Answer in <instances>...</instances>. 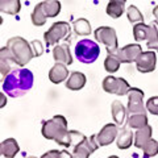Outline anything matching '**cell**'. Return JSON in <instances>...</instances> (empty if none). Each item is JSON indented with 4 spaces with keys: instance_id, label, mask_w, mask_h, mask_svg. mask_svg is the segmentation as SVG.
<instances>
[{
    "instance_id": "cell-6",
    "label": "cell",
    "mask_w": 158,
    "mask_h": 158,
    "mask_svg": "<svg viewBox=\"0 0 158 158\" xmlns=\"http://www.w3.org/2000/svg\"><path fill=\"white\" fill-rule=\"evenodd\" d=\"M103 90L108 94H115L118 96L128 95L131 87L124 78H115V77H106L103 81Z\"/></svg>"
},
{
    "instance_id": "cell-24",
    "label": "cell",
    "mask_w": 158,
    "mask_h": 158,
    "mask_svg": "<svg viewBox=\"0 0 158 158\" xmlns=\"http://www.w3.org/2000/svg\"><path fill=\"white\" fill-rule=\"evenodd\" d=\"M149 29L150 25H145L144 23H137L133 27V37L136 41L141 42V41H148V36H149Z\"/></svg>"
},
{
    "instance_id": "cell-10",
    "label": "cell",
    "mask_w": 158,
    "mask_h": 158,
    "mask_svg": "<svg viewBox=\"0 0 158 158\" xmlns=\"http://www.w3.org/2000/svg\"><path fill=\"white\" fill-rule=\"evenodd\" d=\"M128 116L133 113H146L144 107V92L140 88H131L128 92Z\"/></svg>"
},
{
    "instance_id": "cell-22",
    "label": "cell",
    "mask_w": 158,
    "mask_h": 158,
    "mask_svg": "<svg viewBox=\"0 0 158 158\" xmlns=\"http://www.w3.org/2000/svg\"><path fill=\"white\" fill-rule=\"evenodd\" d=\"M40 4H41L44 12L46 13L48 17H56L61 12V3L58 0H46V2H42Z\"/></svg>"
},
{
    "instance_id": "cell-18",
    "label": "cell",
    "mask_w": 158,
    "mask_h": 158,
    "mask_svg": "<svg viewBox=\"0 0 158 158\" xmlns=\"http://www.w3.org/2000/svg\"><path fill=\"white\" fill-rule=\"evenodd\" d=\"M86 82H87V78H86L85 74L81 73V71H75L67 79L66 87L71 91H78V90H82V88L85 87Z\"/></svg>"
},
{
    "instance_id": "cell-31",
    "label": "cell",
    "mask_w": 158,
    "mask_h": 158,
    "mask_svg": "<svg viewBox=\"0 0 158 158\" xmlns=\"http://www.w3.org/2000/svg\"><path fill=\"white\" fill-rule=\"evenodd\" d=\"M146 110L152 115L158 116V96H153L146 102Z\"/></svg>"
},
{
    "instance_id": "cell-32",
    "label": "cell",
    "mask_w": 158,
    "mask_h": 158,
    "mask_svg": "<svg viewBox=\"0 0 158 158\" xmlns=\"http://www.w3.org/2000/svg\"><path fill=\"white\" fill-rule=\"evenodd\" d=\"M44 158H71L73 154H70V153H67V152H58V150H50V152H48L45 153V154L42 156Z\"/></svg>"
},
{
    "instance_id": "cell-21",
    "label": "cell",
    "mask_w": 158,
    "mask_h": 158,
    "mask_svg": "<svg viewBox=\"0 0 158 158\" xmlns=\"http://www.w3.org/2000/svg\"><path fill=\"white\" fill-rule=\"evenodd\" d=\"M21 9L20 0H0V11L8 15H17Z\"/></svg>"
},
{
    "instance_id": "cell-30",
    "label": "cell",
    "mask_w": 158,
    "mask_h": 158,
    "mask_svg": "<svg viewBox=\"0 0 158 158\" xmlns=\"http://www.w3.org/2000/svg\"><path fill=\"white\" fill-rule=\"evenodd\" d=\"M144 157H154L158 154V141L150 140L148 141V144L144 146Z\"/></svg>"
},
{
    "instance_id": "cell-5",
    "label": "cell",
    "mask_w": 158,
    "mask_h": 158,
    "mask_svg": "<svg viewBox=\"0 0 158 158\" xmlns=\"http://www.w3.org/2000/svg\"><path fill=\"white\" fill-rule=\"evenodd\" d=\"M70 32H71L70 24H67L65 21H58V23H54L50 27V29L44 34V40H45L48 46L57 45L62 40L70 38Z\"/></svg>"
},
{
    "instance_id": "cell-26",
    "label": "cell",
    "mask_w": 158,
    "mask_h": 158,
    "mask_svg": "<svg viewBox=\"0 0 158 158\" xmlns=\"http://www.w3.org/2000/svg\"><path fill=\"white\" fill-rule=\"evenodd\" d=\"M49 17L46 16V13L44 12V9L41 7V4H37L36 7H34V11L32 13V23L34 27H42L44 24L46 23V20Z\"/></svg>"
},
{
    "instance_id": "cell-17",
    "label": "cell",
    "mask_w": 158,
    "mask_h": 158,
    "mask_svg": "<svg viewBox=\"0 0 158 158\" xmlns=\"http://www.w3.org/2000/svg\"><path fill=\"white\" fill-rule=\"evenodd\" d=\"M152 138V127L148 124L145 127L140 128V129H137L136 135H135V146L138 148V149H144V146L148 144V141H149Z\"/></svg>"
},
{
    "instance_id": "cell-15",
    "label": "cell",
    "mask_w": 158,
    "mask_h": 158,
    "mask_svg": "<svg viewBox=\"0 0 158 158\" xmlns=\"http://www.w3.org/2000/svg\"><path fill=\"white\" fill-rule=\"evenodd\" d=\"M67 75H69V70L66 69V65L61 62H57L49 71V79H50L52 83H56V85L62 83L67 78Z\"/></svg>"
},
{
    "instance_id": "cell-35",
    "label": "cell",
    "mask_w": 158,
    "mask_h": 158,
    "mask_svg": "<svg viewBox=\"0 0 158 158\" xmlns=\"http://www.w3.org/2000/svg\"><path fill=\"white\" fill-rule=\"evenodd\" d=\"M148 48H149V49H154V50L158 52V38L154 40V41H148Z\"/></svg>"
},
{
    "instance_id": "cell-38",
    "label": "cell",
    "mask_w": 158,
    "mask_h": 158,
    "mask_svg": "<svg viewBox=\"0 0 158 158\" xmlns=\"http://www.w3.org/2000/svg\"><path fill=\"white\" fill-rule=\"evenodd\" d=\"M4 94H6V92H4ZM4 94H2V107H4V106H6V95H4Z\"/></svg>"
},
{
    "instance_id": "cell-33",
    "label": "cell",
    "mask_w": 158,
    "mask_h": 158,
    "mask_svg": "<svg viewBox=\"0 0 158 158\" xmlns=\"http://www.w3.org/2000/svg\"><path fill=\"white\" fill-rule=\"evenodd\" d=\"M31 46H32V50H33V53H34V57L42 56L44 48H42V42H41V41H38V40H34V41H32Z\"/></svg>"
},
{
    "instance_id": "cell-25",
    "label": "cell",
    "mask_w": 158,
    "mask_h": 158,
    "mask_svg": "<svg viewBox=\"0 0 158 158\" xmlns=\"http://www.w3.org/2000/svg\"><path fill=\"white\" fill-rule=\"evenodd\" d=\"M73 27H74V32H75L78 36H88V34H91V25H90V23H88V20H86V19L75 20Z\"/></svg>"
},
{
    "instance_id": "cell-28",
    "label": "cell",
    "mask_w": 158,
    "mask_h": 158,
    "mask_svg": "<svg viewBox=\"0 0 158 158\" xmlns=\"http://www.w3.org/2000/svg\"><path fill=\"white\" fill-rule=\"evenodd\" d=\"M125 11V6H121V4L117 3H112L110 2L107 6V15L111 16L112 19H118Z\"/></svg>"
},
{
    "instance_id": "cell-16",
    "label": "cell",
    "mask_w": 158,
    "mask_h": 158,
    "mask_svg": "<svg viewBox=\"0 0 158 158\" xmlns=\"http://www.w3.org/2000/svg\"><path fill=\"white\" fill-rule=\"evenodd\" d=\"M20 146L15 138H7L0 144V154L6 158H13L19 153Z\"/></svg>"
},
{
    "instance_id": "cell-12",
    "label": "cell",
    "mask_w": 158,
    "mask_h": 158,
    "mask_svg": "<svg viewBox=\"0 0 158 158\" xmlns=\"http://www.w3.org/2000/svg\"><path fill=\"white\" fill-rule=\"evenodd\" d=\"M13 66H17V62H16V58H15L13 53L11 52V49L8 46L3 48L0 50V74L3 75V78L8 73H11V69Z\"/></svg>"
},
{
    "instance_id": "cell-9",
    "label": "cell",
    "mask_w": 158,
    "mask_h": 158,
    "mask_svg": "<svg viewBox=\"0 0 158 158\" xmlns=\"http://www.w3.org/2000/svg\"><path fill=\"white\" fill-rule=\"evenodd\" d=\"M142 53V48L138 45V44H129V45H125L121 49H116L113 50L111 54L116 56L120 59L121 63H132L136 62L137 58L140 57V54Z\"/></svg>"
},
{
    "instance_id": "cell-7",
    "label": "cell",
    "mask_w": 158,
    "mask_h": 158,
    "mask_svg": "<svg viewBox=\"0 0 158 158\" xmlns=\"http://www.w3.org/2000/svg\"><path fill=\"white\" fill-rule=\"evenodd\" d=\"M95 38L99 42L104 44L108 53H112L118 48L116 31L111 27H99L95 29Z\"/></svg>"
},
{
    "instance_id": "cell-4",
    "label": "cell",
    "mask_w": 158,
    "mask_h": 158,
    "mask_svg": "<svg viewBox=\"0 0 158 158\" xmlns=\"http://www.w3.org/2000/svg\"><path fill=\"white\" fill-rule=\"evenodd\" d=\"M100 54V48L92 40H81L75 46V57L79 62L90 65L98 59Z\"/></svg>"
},
{
    "instance_id": "cell-23",
    "label": "cell",
    "mask_w": 158,
    "mask_h": 158,
    "mask_svg": "<svg viewBox=\"0 0 158 158\" xmlns=\"http://www.w3.org/2000/svg\"><path fill=\"white\" fill-rule=\"evenodd\" d=\"M127 125L129 128H135V129H140V128L148 125L146 113H133V115L128 116Z\"/></svg>"
},
{
    "instance_id": "cell-2",
    "label": "cell",
    "mask_w": 158,
    "mask_h": 158,
    "mask_svg": "<svg viewBox=\"0 0 158 158\" xmlns=\"http://www.w3.org/2000/svg\"><path fill=\"white\" fill-rule=\"evenodd\" d=\"M33 86V74L28 69H15L3 79V92L11 98L24 96Z\"/></svg>"
},
{
    "instance_id": "cell-34",
    "label": "cell",
    "mask_w": 158,
    "mask_h": 158,
    "mask_svg": "<svg viewBox=\"0 0 158 158\" xmlns=\"http://www.w3.org/2000/svg\"><path fill=\"white\" fill-rule=\"evenodd\" d=\"M158 38V27H156V23L150 24L149 29V36H148V41H154Z\"/></svg>"
},
{
    "instance_id": "cell-37",
    "label": "cell",
    "mask_w": 158,
    "mask_h": 158,
    "mask_svg": "<svg viewBox=\"0 0 158 158\" xmlns=\"http://www.w3.org/2000/svg\"><path fill=\"white\" fill-rule=\"evenodd\" d=\"M110 2H112V3H117V4H121V6H125L127 0H110Z\"/></svg>"
},
{
    "instance_id": "cell-8",
    "label": "cell",
    "mask_w": 158,
    "mask_h": 158,
    "mask_svg": "<svg viewBox=\"0 0 158 158\" xmlns=\"http://www.w3.org/2000/svg\"><path fill=\"white\" fill-rule=\"evenodd\" d=\"M100 146L98 141V137L94 135L91 137H85L83 140L79 142L78 145L74 146V152H73V157L77 158H88Z\"/></svg>"
},
{
    "instance_id": "cell-19",
    "label": "cell",
    "mask_w": 158,
    "mask_h": 158,
    "mask_svg": "<svg viewBox=\"0 0 158 158\" xmlns=\"http://www.w3.org/2000/svg\"><path fill=\"white\" fill-rule=\"evenodd\" d=\"M133 144V133L131 132L129 127H124L118 129V136H117V148L118 149H128Z\"/></svg>"
},
{
    "instance_id": "cell-3",
    "label": "cell",
    "mask_w": 158,
    "mask_h": 158,
    "mask_svg": "<svg viewBox=\"0 0 158 158\" xmlns=\"http://www.w3.org/2000/svg\"><path fill=\"white\" fill-rule=\"evenodd\" d=\"M7 46L11 49V52L13 53L15 58H16L17 66L20 67L28 65L31 62V59L34 57L31 44L21 37H12L11 40H8Z\"/></svg>"
},
{
    "instance_id": "cell-13",
    "label": "cell",
    "mask_w": 158,
    "mask_h": 158,
    "mask_svg": "<svg viewBox=\"0 0 158 158\" xmlns=\"http://www.w3.org/2000/svg\"><path fill=\"white\" fill-rule=\"evenodd\" d=\"M116 125L117 124H107L106 127H103V129L96 135L99 145L107 146L116 140V137L118 135V128Z\"/></svg>"
},
{
    "instance_id": "cell-20",
    "label": "cell",
    "mask_w": 158,
    "mask_h": 158,
    "mask_svg": "<svg viewBox=\"0 0 158 158\" xmlns=\"http://www.w3.org/2000/svg\"><path fill=\"white\" fill-rule=\"evenodd\" d=\"M111 111H112V117L117 125L123 124L125 121V117H128V110L121 104L118 100H115L111 104Z\"/></svg>"
},
{
    "instance_id": "cell-36",
    "label": "cell",
    "mask_w": 158,
    "mask_h": 158,
    "mask_svg": "<svg viewBox=\"0 0 158 158\" xmlns=\"http://www.w3.org/2000/svg\"><path fill=\"white\" fill-rule=\"evenodd\" d=\"M153 15H154V17H156V23L158 24V6L153 9Z\"/></svg>"
},
{
    "instance_id": "cell-29",
    "label": "cell",
    "mask_w": 158,
    "mask_h": 158,
    "mask_svg": "<svg viewBox=\"0 0 158 158\" xmlns=\"http://www.w3.org/2000/svg\"><path fill=\"white\" fill-rule=\"evenodd\" d=\"M127 16H128V20L133 24H137V23H144V16L142 13L138 11L137 7L135 6H129L127 9Z\"/></svg>"
},
{
    "instance_id": "cell-14",
    "label": "cell",
    "mask_w": 158,
    "mask_h": 158,
    "mask_svg": "<svg viewBox=\"0 0 158 158\" xmlns=\"http://www.w3.org/2000/svg\"><path fill=\"white\" fill-rule=\"evenodd\" d=\"M53 58L56 62H61L65 65H71L73 56L70 53L69 44H62V45H56L53 48Z\"/></svg>"
},
{
    "instance_id": "cell-11",
    "label": "cell",
    "mask_w": 158,
    "mask_h": 158,
    "mask_svg": "<svg viewBox=\"0 0 158 158\" xmlns=\"http://www.w3.org/2000/svg\"><path fill=\"white\" fill-rule=\"evenodd\" d=\"M157 56L154 52H142L136 61V67L140 73H152L156 69Z\"/></svg>"
},
{
    "instance_id": "cell-1",
    "label": "cell",
    "mask_w": 158,
    "mask_h": 158,
    "mask_svg": "<svg viewBox=\"0 0 158 158\" xmlns=\"http://www.w3.org/2000/svg\"><path fill=\"white\" fill-rule=\"evenodd\" d=\"M41 133L46 140H54L58 145L65 148L75 146L86 137L78 131H67V120L61 115L44 121Z\"/></svg>"
},
{
    "instance_id": "cell-27",
    "label": "cell",
    "mask_w": 158,
    "mask_h": 158,
    "mask_svg": "<svg viewBox=\"0 0 158 158\" xmlns=\"http://www.w3.org/2000/svg\"><path fill=\"white\" fill-rule=\"evenodd\" d=\"M120 65H121L120 59H118L116 56H113V54L108 53V56H107L106 61H104V67H106V70H107L108 73H116L118 69H120Z\"/></svg>"
}]
</instances>
